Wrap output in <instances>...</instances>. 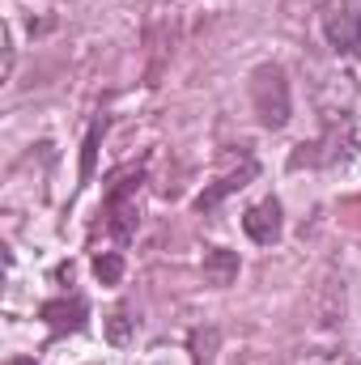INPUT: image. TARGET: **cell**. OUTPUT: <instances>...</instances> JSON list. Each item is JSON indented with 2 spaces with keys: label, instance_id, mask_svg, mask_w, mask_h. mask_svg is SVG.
<instances>
[{
  "label": "cell",
  "instance_id": "obj_1",
  "mask_svg": "<svg viewBox=\"0 0 361 365\" xmlns=\"http://www.w3.org/2000/svg\"><path fill=\"white\" fill-rule=\"evenodd\" d=\"M251 102H255V115L264 128H285L289 123V81L285 73L268 64L251 77Z\"/></svg>",
  "mask_w": 361,
  "mask_h": 365
},
{
  "label": "cell",
  "instance_id": "obj_2",
  "mask_svg": "<svg viewBox=\"0 0 361 365\" xmlns=\"http://www.w3.org/2000/svg\"><path fill=\"white\" fill-rule=\"evenodd\" d=\"M323 30H327V43L336 51H357L361 47V13L353 4H332L323 13Z\"/></svg>",
  "mask_w": 361,
  "mask_h": 365
},
{
  "label": "cell",
  "instance_id": "obj_3",
  "mask_svg": "<svg viewBox=\"0 0 361 365\" xmlns=\"http://www.w3.org/2000/svg\"><path fill=\"white\" fill-rule=\"evenodd\" d=\"M136 187H141V179H123L111 191V200H106V208H111V230H115L123 242L136 234V200H132Z\"/></svg>",
  "mask_w": 361,
  "mask_h": 365
},
{
  "label": "cell",
  "instance_id": "obj_4",
  "mask_svg": "<svg viewBox=\"0 0 361 365\" xmlns=\"http://www.w3.org/2000/svg\"><path fill=\"white\" fill-rule=\"evenodd\" d=\"M243 230H247V238H251V242L272 247V242L280 238V204H276V200H264V204L247 208V217H243Z\"/></svg>",
  "mask_w": 361,
  "mask_h": 365
},
{
  "label": "cell",
  "instance_id": "obj_5",
  "mask_svg": "<svg viewBox=\"0 0 361 365\" xmlns=\"http://www.w3.org/2000/svg\"><path fill=\"white\" fill-rule=\"evenodd\" d=\"M43 319L51 331H81L86 319H90V306L81 297H60V302H47L43 306Z\"/></svg>",
  "mask_w": 361,
  "mask_h": 365
},
{
  "label": "cell",
  "instance_id": "obj_6",
  "mask_svg": "<svg viewBox=\"0 0 361 365\" xmlns=\"http://www.w3.org/2000/svg\"><path fill=\"white\" fill-rule=\"evenodd\" d=\"M234 276H238V255H234V251H225V247H213V251L204 255V280H208V284L225 289Z\"/></svg>",
  "mask_w": 361,
  "mask_h": 365
},
{
  "label": "cell",
  "instance_id": "obj_7",
  "mask_svg": "<svg viewBox=\"0 0 361 365\" xmlns=\"http://www.w3.org/2000/svg\"><path fill=\"white\" fill-rule=\"evenodd\" d=\"M93 276H98L102 284H119V280H123V255H119V251H102V255L93 259Z\"/></svg>",
  "mask_w": 361,
  "mask_h": 365
},
{
  "label": "cell",
  "instance_id": "obj_8",
  "mask_svg": "<svg viewBox=\"0 0 361 365\" xmlns=\"http://www.w3.org/2000/svg\"><path fill=\"white\" fill-rule=\"evenodd\" d=\"M289 365H353L345 353H336V349H306V353H298Z\"/></svg>",
  "mask_w": 361,
  "mask_h": 365
},
{
  "label": "cell",
  "instance_id": "obj_9",
  "mask_svg": "<svg viewBox=\"0 0 361 365\" xmlns=\"http://www.w3.org/2000/svg\"><path fill=\"white\" fill-rule=\"evenodd\" d=\"M247 175H251V170H247ZM247 175H234V179H221L217 187H213V191H204V195L195 200V208H200V212H208V208H213V204H217L221 195H230L234 187H243V179H247Z\"/></svg>",
  "mask_w": 361,
  "mask_h": 365
},
{
  "label": "cell",
  "instance_id": "obj_10",
  "mask_svg": "<svg viewBox=\"0 0 361 365\" xmlns=\"http://www.w3.org/2000/svg\"><path fill=\"white\" fill-rule=\"evenodd\" d=\"M102 128H106V123H93L90 136H86V153H81V182L93 175V153H98V136H102Z\"/></svg>",
  "mask_w": 361,
  "mask_h": 365
},
{
  "label": "cell",
  "instance_id": "obj_11",
  "mask_svg": "<svg viewBox=\"0 0 361 365\" xmlns=\"http://www.w3.org/2000/svg\"><path fill=\"white\" fill-rule=\"evenodd\" d=\"M213 344H217V331H195V361L200 365L213 361Z\"/></svg>",
  "mask_w": 361,
  "mask_h": 365
},
{
  "label": "cell",
  "instance_id": "obj_12",
  "mask_svg": "<svg viewBox=\"0 0 361 365\" xmlns=\"http://www.w3.org/2000/svg\"><path fill=\"white\" fill-rule=\"evenodd\" d=\"M128 327H132V323H128V314L119 310V314L111 319V340H128Z\"/></svg>",
  "mask_w": 361,
  "mask_h": 365
},
{
  "label": "cell",
  "instance_id": "obj_13",
  "mask_svg": "<svg viewBox=\"0 0 361 365\" xmlns=\"http://www.w3.org/2000/svg\"><path fill=\"white\" fill-rule=\"evenodd\" d=\"M9 365H34V357H13Z\"/></svg>",
  "mask_w": 361,
  "mask_h": 365
}]
</instances>
